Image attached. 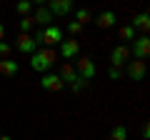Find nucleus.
I'll list each match as a JSON object with an SVG mask.
<instances>
[{
    "label": "nucleus",
    "mask_w": 150,
    "mask_h": 140,
    "mask_svg": "<svg viewBox=\"0 0 150 140\" xmlns=\"http://www.w3.org/2000/svg\"><path fill=\"white\" fill-rule=\"evenodd\" d=\"M53 65H55V50H53V48L35 50V53L30 55V68L38 70V73H48Z\"/></svg>",
    "instance_id": "obj_1"
},
{
    "label": "nucleus",
    "mask_w": 150,
    "mask_h": 140,
    "mask_svg": "<svg viewBox=\"0 0 150 140\" xmlns=\"http://www.w3.org/2000/svg\"><path fill=\"white\" fill-rule=\"evenodd\" d=\"M58 78L65 83V85H70V90H73V93H80L83 88H85V80H83V78L75 73V68H73L70 63H63V65H60Z\"/></svg>",
    "instance_id": "obj_2"
},
{
    "label": "nucleus",
    "mask_w": 150,
    "mask_h": 140,
    "mask_svg": "<svg viewBox=\"0 0 150 140\" xmlns=\"http://www.w3.org/2000/svg\"><path fill=\"white\" fill-rule=\"evenodd\" d=\"M128 48H130V58L143 60V63H145V58L150 55V38H148V35H140V38H135Z\"/></svg>",
    "instance_id": "obj_3"
},
{
    "label": "nucleus",
    "mask_w": 150,
    "mask_h": 140,
    "mask_svg": "<svg viewBox=\"0 0 150 140\" xmlns=\"http://www.w3.org/2000/svg\"><path fill=\"white\" fill-rule=\"evenodd\" d=\"M75 73H78V75L88 83V80H93V78H95L98 70H95V63H93L90 58H78V60H75Z\"/></svg>",
    "instance_id": "obj_4"
},
{
    "label": "nucleus",
    "mask_w": 150,
    "mask_h": 140,
    "mask_svg": "<svg viewBox=\"0 0 150 140\" xmlns=\"http://www.w3.org/2000/svg\"><path fill=\"white\" fill-rule=\"evenodd\" d=\"M128 68H125V75L130 78V80H143L145 78V70H148V65L143 63V60H128Z\"/></svg>",
    "instance_id": "obj_5"
},
{
    "label": "nucleus",
    "mask_w": 150,
    "mask_h": 140,
    "mask_svg": "<svg viewBox=\"0 0 150 140\" xmlns=\"http://www.w3.org/2000/svg\"><path fill=\"white\" fill-rule=\"evenodd\" d=\"M128 60H130V48L128 45H115V48H112V53H110L112 68H123Z\"/></svg>",
    "instance_id": "obj_6"
},
{
    "label": "nucleus",
    "mask_w": 150,
    "mask_h": 140,
    "mask_svg": "<svg viewBox=\"0 0 150 140\" xmlns=\"http://www.w3.org/2000/svg\"><path fill=\"white\" fill-rule=\"evenodd\" d=\"M63 40H65L63 38V30H60L58 25H50V28L43 30V45H48V48H50V45H60Z\"/></svg>",
    "instance_id": "obj_7"
},
{
    "label": "nucleus",
    "mask_w": 150,
    "mask_h": 140,
    "mask_svg": "<svg viewBox=\"0 0 150 140\" xmlns=\"http://www.w3.org/2000/svg\"><path fill=\"white\" fill-rule=\"evenodd\" d=\"M40 85H43L45 90H50V93H58V90L65 88V83L58 78V73H45V75L40 78Z\"/></svg>",
    "instance_id": "obj_8"
},
{
    "label": "nucleus",
    "mask_w": 150,
    "mask_h": 140,
    "mask_svg": "<svg viewBox=\"0 0 150 140\" xmlns=\"http://www.w3.org/2000/svg\"><path fill=\"white\" fill-rule=\"evenodd\" d=\"M50 15H68V13H73V0H50L48 5Z\"/></svg>",
    "instance_id": "obj_9"
},
{
    "label": "nucleus",
    "mask_w": 150,
    "mask_h": 140,
    "mask_svg": "<svg viewBox=\"0 0 150 140\" xmlns=\"http://www.w3.org/2000/svg\"><path fill=\"white\" fill-rule=\"evenodd\" d=\"M78 53H80V43H78L75 38H70V40H63V43H60V55H63L65 60H73Z\"/></svg>",
    "instance_id": "obj_10"
},
{
    "label": "nucleus",
    "mask_w": 150,
    "mask_h": 140,
    "mask_svg": "<svg viewBox=\"0 0 150 140\" xmlns=\"http://www.w3.org/2000/svg\"><path fill=\"white\" fill-rule=\"evenodd\" d=\"M30 18H33V23H35V25H40L43 30H45V28H50V23L55 20V18L50 15L48 8H35V13H33Z\"/></svg>",
    "instance_id": "obj_11"
},
{
    "label": "nucleus",
    "mask_w": 150,
    "mask_h": 140,
    "mask_svg": "<svg viewBox=\"0 0 150 140\" xmlns=\"http://www.w3.org/2000/svg\"><path fill=\"white\" fill-rule=\"evenodd\" d=\"M15 48L20 50V53H28V55H33V53L38 50V45L33 43V38H30V35H25V33H20V35L15 38Z\"/></svg>",
    "instance_id": "obj_12"
},
{
    "label": "nucleus",
    "mask_w": 150,
    "mask_h": 140,
    "mask_svg": "<svg viewBox=\"0 0 150 140\" xmlns=\"http://www.w3.org/2000/svg\"><path fill=\"white\" fill-rule=\"evenodd\" d=\"M130 28H133V30H140L143 35H148V30H150V15H148V13H138V15L133 18V23H130Z\"/></svg>",
    "instance_id": "obj_13"
},
{
    "label": "nucleus",
    "mask_w": 150,
    "mask_h": 140,
    "mask_svg": "<svg viewBox=\"0 0 150 140\" xmlns=\"http://www.w3.org/2000/svg\"><path fill=\"white\" fill-rule=\"evenodd\" d=\"M18 70H20V65H18V60H0V75L3 78H15Z\"/></svg>",
    "instance_id": "obj_14"
},
{
    "label": "nucleus",
    "mask_w": 150,
    "mask_h": 140,
    "mask_svg": "<svg viewBox=\"0 0 150 140\" xmlns=\"http://www.w3.org/2000/svg\"><path fill=\"white\" fill-rule=\"evenodd\" d=\"M115 20H118L115 13H112V10H105V13H100V15L95 18V25H98V28H112V25H115Z\"/></svg>",
    "instance_id": "obj_15"
},
{
    "label": "nucleus",
    "mask_w": 150,
    "mask_h": 140,
    "mask_svg": "<svg viewBox=\"0 0 150 140\" xmlns=\"http://www.w3.org/2000/svg\"><path fill=\"white\" fill-rule=\"evenodd\" d=\"M135 38H138V35H135V30H133L130 25H123V28H120V40H123V45L133 43Z\"/></svg>",
    "instance_id": "obj_16"
},
{
    "label": "nucleus",
    "mask_w": 150,
    "mask_h": 140,
    "mask_svg": "<svg viewBox=\"0 0 150 140\" xmlns=\"http://www.w3.org/2000/svg\"><path fill=\"white\" fill-rule=\"evenodd\" d=\"M110 140H128V128L118 123L115 128L110 130Z\"/></svg>",
    "instance_id": "obj_17"
},
{
    "label": "nucleus",
    "mask_w": 150,
    "mask_h": 140,
    "mask_svg": "<svg viewBox=\"0 0 150 140\" xmlns=\"http://www.w3.org/2000/svg\"><path fill=\"white\" fill-rule=\"evenodd\" d=\"M30 10H33V3H30V0H20V3H15V13H18V15L25 18Z\"/></svg>",
    "instance_id": "obj_18"
},
{
    "label": "nucleus",
    "mask_w": 150,
    "mask_h": 140,
    "mask_svg": "<svg viewBox=\"0 0 150 140\" xmlns=\"http://www.w3.org/2000/svg\"><path fill=\"white\" fill-rule=\"evenodd\" d=\"M90 10H88V8H80V10H75V23H80V25H85L88 20H90Z\"/></svg>",
    "instance_id": "obj_19"
},
{
    "label": "nucleus",
    "mask_w": 150,
    "mask_h": 140,
    "mask_svg": "<svg viewBox=\"0 0 150 140\" xmlns=\"http://www.w3.org/2000/svg\"><path fill=\"white\" fill-rule=\"evenodd\" d=\"M33 28H35V23H33V18H30V15H25V18L20 20V33H25V35H28V33H30Z\"/></svg>",
    "instance_id": "obj_20"
},
{
    "label": "nucleus",
    "mask_w": 150,
    "mask_h": 140,
    "mask_svg": "<svg viewBox=\"0 0 150 140\" xmlns=\"http://www.w3.org/2000/svg\"><path fill=\"white\" fill-rule=\"evenodd\" d=\"M10 53H13L10 43H5V40H3V43H0V60H8V58H10Z\"/></svg>",
    "instance_id": "obj_21"
},
{
    "label": "nucleus",
    "mask_w": 150,
    "mask_h": 140,
    "mask_svg": "<svg viewBox=\"0 0 150 140\" xmlns=\"http://www.w3.org/2000/svg\"><path fill=\"white\" fill-rule=\"evenodd\" d=\"M108 78H110V80H120V78H123V68H112V65H110Z\"/></svg>",
    "instance_id": "obj_22"
},
{
    "label": "nucleus",
    "mask_w": 150,
    "mask_h": 140,
    "mask_svg": "<svg viewBox=\"0 0 150 140\" xmlns=\"http://www.w3.org/2000/svg\"><path fill=\"white\" fill-rule=\"evenodd\" d=\"M68 30L73 33V38H75L78 33H83V25H80V23H75V20H70V23H68Z\"/></svg>",
    "instance_id": "obj_23"
},
{
    "label": "nucleus",
    "mask_w": 150,
    "mask_h": 140,
    "mask_svg": "<svg viewBox=\"0 0 150 140\" xmlns=\"http://www.w3.org/2000/svg\"><path fill=\"white\" fill-rule=\"evenodd\" d=\"M30 38H33V43H35V45H40V43H43V28H40V30H35Z\"/></svg>",
    "instance_id": "obj_24"
},
{
    "label": "nucleus",
    "mask_w": 150,
    "mask_h": 140,
    "mask_svg": "<svg viewBox=\"0 0 150 140\" xmlns=\"http://www.w3.org/2000/svg\"><path fill=\"white\" fill-rule=\"evenodd\" d=\"M143 138H145V140H148V138H150V125H148V123H145V125H143Z\"/></svg>",
    "instance_id": "obj_25"
},
{
    "label": "nucleus",
    "mask_w": 150,
    "mask_h": 140,
    "mask_svg": "<svg viewBox=\"0 0 150 140\" xmlns=\"http://www.w3.org/2000/svg\"><path fill=\"white\" fill-rule=\"evenodd\" d=\"M3 38H5V25H0V43H3Z\"/></svg>",
    "instance_id": "obj_26"
},
{
    "label": "nucleus",
    "mask_w": 150,
    "mask_h": 140,
    "mask_svg": "<svg viewBox=\"0 0 150 140\" xmlns=\"http://www.w3.org/2000/svg\"><path fill=\"white\" fill-rule=\"evenodd\" d=\"M0 140H13V138H10V135H0Z\"/></svg>",
    "instance_id": "obj_27"
}]
</instances>
